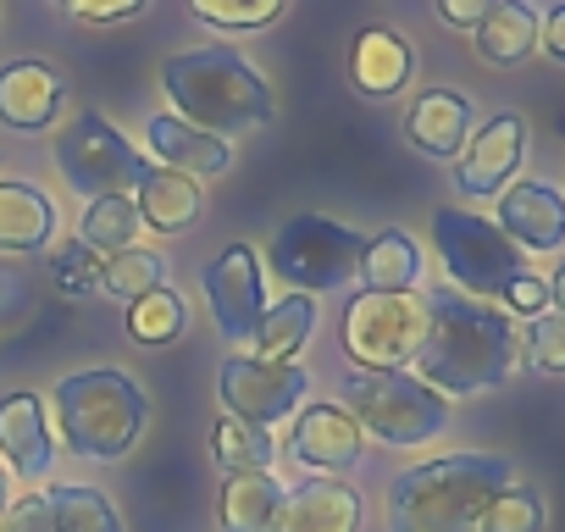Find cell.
<instances>
[{
  "label": "cell",
  "instance_id": "obj_1",
  "mask_svg": "<svg viewBox=\"0 0 565 532\" xmlns=\"http://www.w3.org/2000/svg\"><path fill=\"white\" fill-rule=\"evenodd\" d=\"M521 361V339L510 311H493L488 300H471L460 289L427 295V344L416 355V372L427 389L466 400L482 389H499Z\"/></svg>",
  "mask_w": 565,
  "mask_h": 532
},
{
  "label": "cell",
  "instance_id": "obj_2",
  "mask_svg": "<svg viewBox=\"0 0 565 532\" xmlns=\"http://www.w3.org/2000/svg\"><path fill=\"white\" fill-rule=\"evenodd\" d=\"M515 482L504 455H444L405 471L388 488V526L394 532H477L488 499Z\"/></svg>",
  "mask_w": 565,
  "mask_h": 532
},
{
  "label": "cell",
  "instance_id": "obj_3",
  "mask_svg": "<svg viewBox=\"0 0 565 532\" xmlns=\"http://www.w3.org/2000/svg\"><path fill=\"white\" fill-rule=\"evenodd\" d=\"M161 84H167V100H172V117L194 123L200 134H244V128H260L271 117V89L266 78L227 45H211V51H189V56H172L161 67Z\"/></svg>",
  "mask_w": 565,
  "mask_h": 532
},
{
  "label": "cell",
  "instance_id": "obj_4",
  "mask_svg": "<svg viewBox=\"0 0 565 532\" xmlns=\"http://www.w3.org/2000/svg\"><path fill=\"white\" fill-rule=\"evenodd\" d=\"M51 405H56V427L67 449L84 460H122L145 433V394L128 372H111V366L62 377Z\"/></svg>",
  "mask_w": 565,
  "mask_h": 532
},
{
  "label": "cell",
  "instance_id": "obj_5",
  "mask_svg": "<svg viewBox=\"0 0 565 532\" xmlns=\"http://www.w3.org/2000/svg\"><path fill=\"white\" fill-rule=\"evenodd\" d=\"M344 411L355 416V427H366L372 438H383L394 449L427 444L449 422V400L411 372H350Z\"/></svg>",
  "mask_w": 565,
  "mask_h": 532
},
{
  "label": "cell",
  "instance_id": "obj_6",
  "mask_svg": "<svg viewBox=\"0 0 565 532\" xmlns=\"http://www.w3.org/2000/svg\"><path fill=\"white\" fill-rule=\"evenodd\" d=\"M361 249L366 238L333 216H289L271 244H266V266L289 284L295 295H328V289H344L355 273H361Z\"/></svg>",
  "mask_w": 565,
  "mask_h": 532
},
{
  "label": "cell",
  "instance_id": "obj_7",
  "mask_svg": "<svg viewBox=\"0 0 565 532\" xmlns=\"http://www.w3.org/2000/svg\"><path fill=\"white\" fill-rule=\"evenodd\" d=\"M339 339H344L355 372H405V366H416V355L427 344V295L361 289L339 317Z\"/></svg>",
  "mask_w": 565,
  "mask_h": 532
},
{
  "label": "cell",
  "instance_id": "obj_8",
  "mask_svg": "<svg viewBox=\"0 0 565 532\" xmlns=\"http://www.w3.org/2000/svg\"><path fill=\"white\" fill-rule=\"evenodd\" d=\"M433 244H438V260L449 266L455 289L471 300H504V289L526 273L521 249L499 233V222H482L460 205L433 211Z\"/></svg>",
  "mask_w": 565,
  "mask_h": 532
},
{
  "label": "cell",
  "instance_id": "obj_9",
  "mask_svg": "<svg viewBox=\"0 0 565 532\" xmlns=\"http://www.w3.org/2000/svg\"><path fill=\"white\" fill-rule=\"evenodd\" d=\"M56 167L89 200H100V194H134L139 178L150 172V161L100 111H84V117L67 123V134H56Z\"/></svg>",
  "mask_w": 565,
  "mask_h": 532
},
{
  "label": "cell",
  "instance_id": "obj_10",
  "mask_svg": "<svg viewBox=\"0 0 565 532\" xmlns=\"http://www.w3.org/2000/svg\"><path fill=\"white\" fill-rule=\"evenodd\" d=\"M222 405L227 416L238 422H255V427H271L282 416H295L300 400L311 394V377L306 366L295 361H249V355H233L222 361Z\"/></svg>",
  "mask_w": 565,
  "mask_h": 532
},
{
  "label": "cell",
  "instance_id": "obj_11",
  "mask_svg": "<svg viewBox=\"0 0 565 532\" xmlns=\"http://www.w3.org/2000/svg\"><path fill=\"white\" fill-rule=\"evenodd\" d=\"M205 300H211V317L222 328V339L233 344H255V328L266 317V289H260V260L249 244H227L205 273Z\"/></svg>",
  "mask_w": 565,
  "mask_h": 532
},
{
  "label": "cell",
  "instance_id": "obj_12",
  "mask_svg": "<svg viewBox=\"0 0 565 532\" xmlns=\"http://www.w3.org/2000/svg\"><path fill=\"white\" fill-rule=\"evenodd\" d=\"M521 156H526V123H521L515 111L488 117L482 128H471V139H466V150H460V167H455L460 194H466V200H499V194L510 189Z\"/></svg>",
  "mask_w": 565,
  "mask_h": 532
},
{
  "label": "cell",
  "instance_id": "obj_13",
  "mask_svg": "<svg viewBox=\"0 0 565 532\" xmlns=\"http://www.w3.org/2000/svg\"><path fill=\"white\" fill-rule=\"evenodd\" d=\"M499 233L515 244V249H532V255H548V249H565V194L548 189V183H510L499 194Z\"/></svg>",
  "mask_w": 565,
  "mask_h": 532
},
{
  "label": "cell",
  "instance_id": "obj_14",
  "mask_svg": "<svg viewBox=\"0 0 565 532\" xmlns=\"http://www.w3.org/2000/svg\"><path fill=\"white\" fill-rule=\"evenodd\" d=\"M289 455L306 471H350L361 460V427L344 405H311L306 416H295Z\"/></svg>",
  "mask_w": 565,
  "mask_h": 532
},
{
  "label": "cell",
  "instance_id": "obj_15",
  "mask_svg": "<svg viewBox=\"0 0 565 532\" xmlns=\"http://www.w3.org/2000/svg\"><path fill=\"white\" fill-rule=\"evenodd\" d=\"M51 427H45V405L40 394H12L0 400V466L23 482H45L51 477Z\"/></svg>",
  "mask_w": 565,
  "mask_h": 532
},
{
  "label": "cell",
  "instance_id": "obj_16",
  "mask_svg": "<svg viewBox=\"0 0 565 532\" xmlns=\"http://www.w3.org/2000/svg\"><path fill=\"white\" fill-rule=\"evenodd\" d=\"M62 73L45 67V62H12L7 73H0V123L18 128V134H40L56 123L62 111Z\"/></svg>",
  "mask_w": 565,
  "mask_h": 532
},
{
  "label": "cell",
  "instance_id": "obj_17",
  "mask_svg": "<svg viewBox=\"0 0 565 532\" xmlns=\"http://www.w3.org/2000/svg\"><path fill=\"white\" fill-rule=\"evenodd\" d=\"M277 532H361V493L339 477H311L289 488Z\"/></svg>",
  "mask_w": 565,
  "mask_h": 532
},
{
  "label": "cell",
  "instance_id": "obj_18",
  "mask_svg": "<svg viewBox=\"0 0 565 532\" xmlns=\"http://www.w3.org/2000/svg\"><path fill=\"white\" fill-rule=\"evenodd\" d=\"M405 134H411V145H416L422 156L449 161V156H460L466 139H471V100L455 95V89H427V95L411 106Z\"/></svg>",
  "mask_w": 565,
  "mask_h": 532
},
{
  "label": "cell",
  "instance_id": "obj_19",
  "mask_svg": "<svg viewBox=\"0 0 565 532\" xmlns=\"http://www.w3.org/2000/svg\"><path fill=\"white\" fill-rule=\"evenodd\" d=\"M145 134H150L156 167H172V172H183V178H216V172L227 167V139L200 134L194 123H183V117H172V111H161Z\"/></svg>",
  "mask_w": 565,
  "mask_h": 532
},
{
  "label": "cell",
  "instance_id": "obj_20",
  "mask_svg": "<svg viewBox=\"0 0 565 532\" xmlns=\"http://www.w3.org/2000/svg\"><path fill=\"white\" fill-rule=\"evenodd\" d=\"M134 205H139V227H156V233H189L194 216H200V183L172 172V167H150L134 189Z\"/></svg>",
  "mask_w": 565,
  "mask_h": 532
},
{
  "label": "cell",
  "instance_id": "obj_21",
  "mask_svg": "<svg viewBox=\"0 0 565 532\" xmlns=\"http://www.w3.org/2000/svg\"><path fill=\"white\" fill-rule=\"evenodd\" d=\"M56 238V205L34 183H0V249L34 255Z\"/></svg>",
  "mask_w": 565,
  "mask_h": 532
},
{
  "label": "cell",
  "instance_id": "obj_22",
  "mask_svg": "<svg viewBox=\"0 0 565 532\" xmlns=\"http://www.w3.org/2000/svg\"><path fill=\"white\" fill-rule=\"evenodd\" d=\"M411 45H405V34H394V29H366L361 40H355V56H350V73H355V89L366 95V100H388V95H399L405 89V78H411Z\"/></svg>",
  "mask_w": 565,
  "mask_h": 532
},
{
  "label": "cell",
  "instance_id": "obj_23",
  "mask_svg": "<svg viewBox=\"0 0 565 532\" xmlns=\"http://www.w3.org/2000/svg\"><path fill=\"white\" fill-rule=\"evenodd\" d=\"M282 499H289V488H282L271 471H238V477H227L216 515H222L227 532H277Z\"/></svg>",
  "mask_w": 565,
  "mask_h": 532
},
{
  "label": "cell",
  "instance_id": "obj_24",
  "mask_svg": "<svg viewBox=\"0 0 565 532\" xmlns=\"http://www.w3.org/2000/svg\"><path fill=\"white\" fill-rule=\"evenodd\" d=\"M537 29H543V18L526 7V0H499V7L471 29L477 34V56L488 67H521L537 51Z\"/></svg>",
  "mask_w": 565,
  "mask_h": 532
},
{
  "label": "cell",
  "instance_id": "obj_25",
  "mask_svg": "<svg viewBox=\"0 0 565 532\" xmlns=\"http://www.w3.org/2000/svg\"><path fill=\"white\" fill-rule=\"evenodd\" d=\"M361 278H366V289H377V295H416V284H422V249H416V238L399 233V227L366 238V249H361Z\"/></svg>",
  "mask_w": 565,
  "mask_h": 532
},
{
  "label": "cell",
  "instance_id": "obj_26",
  "mask_svg": "<svg viewBox=\"0 0 565 532\" xmlns=\"http://www.w3.org/2000/svg\"><path fill=\"white\" fill-rule=\"evenodd\" d=\"M100 289H106L117 306H134V300L167 289V260H161L156 249L128 244V249H117V255L100 260Z\"/></svg>",
  "mask_w": 565,
  "mask_h": 532
},
{
  "label": "cell",
  "instance_id": "obj_27",
  "mask_svg": "<svg viewBox=\"0 0 565 532\" xmlns=\"http://www.w3.org/2000/svg\"><path fill=\"white\" fill-rule=\"evenodd\" d=\"M317 328V300L311 295H289V300H277L266 306L260 328H255V350L260 361H289Z\"/></svg>",
  "mask_w": 565,
  "mask_h": 532
},
{
  "label": "cell",
  "instance_id": "obj_28",
  "mask_svg": "<svg viewBox=\"0 0 565 532\" xmlns=\"http://www.w3.org/2000/svg\"><path fill=\"white\" fill-rule=\"evenodd\" d=\"M211 455H216V466H222L227 477H238V471H271L277 444H271V433H266V427L227 416V422H216V427H211Z\"/></svg>",
  "mask_w": 565,
  "mask_h": 532
},
{
  "label": "cell",
  "instance_id": "obj_29",
  "mask_svg": "<svg viewBox=\"0 0 565 532\" xmlns=\"http://www.w3.org/2000/svg\"><path fill=\"white\" fill-rule=\"evenodd\" d=\"M134 233H139V205H134V194H100V200H89L84 227H78V238H84L89 249H106V255L128 249Z\"/></svg>",
  "mask_w": 565,
  "mask_h": 532
},
{
  "label": "cell",
  "instance_id": "obj_30",
  "mask_svg": "<svg viewBox=\"0 0 565 532\" xmlns=\"http://www.w3.org/2000/svg\"><path fill=\"white\" fill-rule=\"evenodd\" d=\"M45 499H51V526H56V532H122V521L111 515V504H106L95 488L62 482V488H51Z\"/></svg>",
  "mask_w": 565,
  "mask_h": 532
},
{
  "label": "cell",
  "instance_id": "obj_31",
  "mask_svg": "<svg viewBox=\"0 0 565 532\" xmlns=\"http://www.w3.org/2000/svg\"><path fill=\"white\" fill-rule=\"evenodd\" d=\"M183 322H189V306H183L178 289H156V295L128 306V333L139 344H172L183 333Z\"/></svg>",
  "mask_w": 565,
  "mask_h": 532
},
{
  "label": "cell",
  "instance_id": "obj_32",
  "mask_svg": "<svg viewBox=\"0 0 565 532\" xmlns=\"http://www.w3.org/2000/svg\"><path fill=\"white\" fill-rule=\"evenodd\" d=\"M189 7H194V18H200L205 29H216V34H255V29L277 23L289 0H189Z\"/></svg>",
  "mask_w": 565,
  "mask_h": 532
},
{
  "label": "cell",
  "instance_id": "obj_33",
  "mask_svg": "<svg viewBox=\"0 0 565 532\" xmlns=\"http://www.w3.org/2000/svg\"><path fill=\"white\" fill-rule=\"evenodd\" d=\"M477 532H543V499H537V488H521V482L499 488L488 499Z\"/></svg>",
  "mask_w": 565,
  "mask_h": 532
},
{
  "label": "cell",
  "instance_id": "obj_34",
  "mask_svg": "<svg viewBox=\"0 0 565 532\" xmlns=\"http://www.w3.org/2000/svg\"><path fill=\"white\" fill-rule=\"evenodd\" d=\"M526 361L548 377H565V311L526 317Z\"/></svg>",
  "mask_w": 565,
  "mask_h": 532
},
{
  "label": "cell",
  "instance_id": "obj_35",
  "mask_svg": "<svg viewBox=\"0 0 565 532\" xmlns=\"http://www.w3.org/2000/svg\"><path fill=\"white\" fill-rule=\"evenodd\" d=\"M56 284H62V295H67V300H78L84 289H95V284H100V260H95V249H89L84 238L62 249V260H56Z\"/></svg>",
  "mask_w": 565,
  "mask_h": 532
},
{
  "label": "cell",
  "instance_id": "obj_36",
  "mask_svg": "<svg viewBox=\"0 0 565 532\" xmlns=\"http://www.w3.org/2000/svg\"><path fill=\"white\" fill-rule=\"evenodd\" d=\"M0 532H56L51 526V499L45 493H29L18 504L0 510Z\"/></svg>",
  "mask_w": 565,
  "mask_h": 532
},
{
  "label": "cell",
  "instance_id": "obj_37",
  "mask_svg": "<svg viewBox=\"0 0 565 532\" xmlns=\"http://www.w3.org/2000/svg\"><path fill=\"white\" fill-rule=\"evenodd\" d=\"M62 7L78 23H122V18H139L150 0H62Z\"/></svg>",
  "mask_w": 565,
  "mask_h": 532
},
{
  "label": "cell",
  "instance_id": "obj_38",
  "mask_svg": "<svg viewBox=\"0 0 565 532\" xmlns=\"http://www.w3.org/2000/svg\"><path fill=\"white\" fill-rule=\"evenodd\" d=\"M504 311H521V317L548 311V284H543V278H532V273H521V278L504 289Z\"/></svg>",
  "mask_w": 565,
  "mask_h": 532
},
{
  "label": "cell",
  "instance_id": "obj_39",
  "mask_svg": "<svg viewBox=\"0 0 565 532\" xmlns=\"http://www.w3.org/2000/svg\"><path fill=\"white\" fill-rule=\"evenodd\" d=\"M493 7H499V0H438V18H444L449 29H477Z\"/></svg>",
  "mask_w": 565,
  "mask_h": 532
},
{
  "label": "cell",
  "instance_id": "obj_40",
  "mask_svg": "<svg viewBox=\"0 0 565 532\" xmlns=\"http://www.w3.org/2000/svg\"><path fill=\"white\" fill-rule=\"evenodd\" d=\"M537 51H548L554 62H565V7H554L537 29Z\"/></svg>",
  "mask_w": 565,
  "mask_h": 532
},
{
  "label": "cell",
  "instance_id": "obj_41",
  "mask_svg": "<svg viewBox=\"0 0 565 532\" xmlns=\"http://www.w3.org/2000/svg\"><path fill=\"white\" fill-rule=\"evenodd\" d=\"M548 300H554V311H565V260L554 266V278H548Z\"/></svg>",
  "mask_w": 565,
  "mask_h": 532
},
{
  "label": "cell",
  "instance_id": "obj_42",
  "mask_svg": "<svg viewBox=\"0 0 565 532\" xmlns=\"http://www.w3.org/2000/svg\"><path fill=\"white\" fill-rule=\"evenodd\" d=\"M0 510H7V466H0Z\"/></svg>",
  "mask_w": 565,
  "mask_h": 532
}]
</instances>
